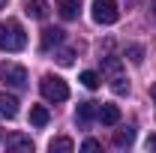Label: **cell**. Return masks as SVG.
Masks as SVG:
<instances>
[{
  "label": "cell",
  "instance_id": "cell-12",
  "mask_svg": "<svg viewBox=\"0 0 156 153\" xmlns=\"http://www.w3.org/2000/svg\"><path fill=\"white\" fill-rule=\"evenodd\" d=\"M132 141H135V129H129V126L114 132V144H117V147H129Z\"/></svg>",
  "mask_w": 156,
  "mask_h": 153
},
{
  "label": "cell",
  "instance_id": "cell-17",
  "mask_svg": "<svg viewBox=\"0 0 156 153\" xmlns=\"http://www.w3.org/2000/svg\"><path fill=\"white\" fill-rule=\"evenodd\" d=\"M81 150H87V153H96V150H99V141H93V138H87V141L81 144Z\"/></svg>",
  "mask_w": 156,
  "mask_h": 153
},
{
  "label": "cell",
  "instance_id": "cell-21",
  "mask_svg": "<svg viewBox=\"0 0 156 153\" xmlns=\"http://www.w3.org/2000/svg\"><path fill=\"white\" fill-rule=\"evenodd\" d=\"M6 3H9V0H0V9H6Z\"/></svg>",
  "mask_w": 156,
  "mask_h": 153
},
{
  "label": "cell",
  "instance_id": "cell-7",
  "mask_svg": "<svg viewBox=\"0 0 156 153\" xmlns=\"http://www.w3.org/2000/svg\"><path fill=\"white\" fill-rule=\"evenodd\" d=\"M96 117L105 123V126H114V123H120V108H117V105H111V102H105V105H99Z\"/></svg>",
  "mask_w": 156,
  "mask_h": 153
},
{
  "label": "cell",
  "instance_id": "cell-20",
  "mask_svg": "<svg viewBox=\"0 0 156 153\" xmlns=\"http://www.w3.org/2000/svg\"><path fill=\"white\" fill-rule=\"evenodd\" d=\"M150 96H153V102H156V84H153V87H150Z\"/></svg>",
  "mask_w": 156,
  "mask_h": 153
},
{
  "label": "cell",
  "instance_id": "cell-9",
  "mask_svg": "<svg viewBox=\"0 0 156 153\" xmlns=\"http://www.w3.org/2000/svg\"><path fill=\"white\" fill-rule=\"evenodd\" d=\"M78 9H81V0H57V12H60V18H66V21L78 18Z\"/></svg>",
  "mask_w": 156,
  "mask_h": 153
},
{
  "label": "cell",
  "instance_id": "cell-5",
  "mask_svg": "<svg viewBox=\"0 0 156 153\" xmlns=\"http://www.w3.org/2000/svg\"><path fill=\"white\" fill-rule=\"evenodd\" d=\"M60 42H63V30H60V27H45V30H42V39H39V48H42V51H51Z\"/></svg>",
  "mask_w": 156,
  "mask_h": 153
},
{
  "label": "cell",
  "instance_id": "cell-22",
  "mask_svg": "<svg viewBox=\"0 0 156 153\" xmlns=\"http://www.w3.org/2000/svg\"><path fill=\"white\" fill-rule=\"evenodd\" d=\"M153 9H156V0H153Z\"/></svg>",
  "mask_w": 156,
  "mask_h": 153
},
{
  "label": "cell",
  "instance_id": "cell-15",
  "mask_svg": "<svg viewBox=\"0 0 156 153\" xmlns=\"http://www.w3.org/2000/svg\"><path fill=\"white\" fill-rule=\"evenodd\" d=\"M81 84H84L87 90H96L102 81H99V75H96V72H90V69H87V72H81Z\"/></svg>",
  "mask_w": 156,
  "mask_h": 153
},
{
  "label": "cell",
  "instance_id": "cell-11",
  "mask_svg": "<svg viewBox=\"0 0 156 153\" xmlns=\"http://www.w3.org/2000/svg\"><path fill=\"white\" fill-rule=\"evenodd\" d=\"M24 12H27L30 18H45V15H48V3H45V0H30Z\"/></svg>",
  "mask_w": 156,
  "mask_h": 153
},
{
  "label": "cell",
  "instance_id": "cell-13",
  "mask_svg": "<svg viewBox=\"0 0 156 153\" xmlns=\"http://www.w3.org/2000/svg\"><path fill=\"white\" fill-rule=\"evenodd\" d=\"M48 150L51 153H69V150H75V144H72V138H51Z\"/></svg>",
  "mask_w": 156,
  "mask_h": 153
},
{
  "label": "cell",
  "instance_id": "cell-19",
  "mask_svg": "<svg viewBox=\"0 0 156 153\" xmlns=\"http://www.w3.org/2000/svg\"><path fill=\"white\" fill-rule=\"evenodd\" d=\"M147 147H156V135H153V138H147Z\"/></svg>",
  "mask_w": 156,
  "mask_h": 153
},
{
  "label": "cell",
  "instance_id": "cell-1",
  "mask_svg": "<svg viewBox=\"0 0 156 153\" xmlns=\"http://www.w3.org/2000/svg\"><path fill=\"white\" fill-rule=\"evenodd\" d=\"M27 45V33L18 18L0 21V51H21Z\"/></svg>",
  "mask_w": 156,
  "mask_h": 153
},
{
  "label": "cell",
  "instance_id": "cell-3",
  "mask_svg": "<svg viewBox=\"0 0 156 153\" xmlns=\"http://www.w3.org/2000/svg\"><path fill=\"white\" fill-rule=\"evenodd\" d=\"M90 15L96 24L102 27H108V24H114L120 18V9H117V0H93V6H90Z\"/></svg>",
  "mask_w": 156,
  "mask_h": 153
},
{
  "label": "cell",
  "instance_id": "cell-16",
  "mask_svg": "<svg viewBox=\"0 0 156 153\" xmlns=\"http://www.w3.org/2000/svg\"><path fill=\"white\" fill-rule=\"evenodd\" d=\"M126 54H129V60H132V63H135V66H141V60H144V51H141V48H138V45H132V48H129V51H126Z\"/></svg>",
  "mask_w": 156,
  "mask_h": 153
},
{
  "label": "cell",
  "instance_id": "cell-10",
  "mask_svg": "<svg viewBox=\"0 0 156 153\" xmlns=\"http://www.w3.org/2000/svg\"><path fill=\"white\" fill-rule=\"evenodd\" d=\"M96 111H99L96 102H81V105H78V111H75V120L84 126V123H90V120H93V114H96Z\"/></svg>",
  "mask_w": 156,
  "mask_h": 153
},
{
  "label": "cell",
  "instance_id": "cell-8",
  "mask_svg": "<svg viewBox=\"0 0 156 153\" xmlns=\"http://www.w3.org/2000/svg\"><path fill=\"white\" fill-rule=\"evenodd\" d=\"M15 114H18V99H15L12 93H0V117L12 120Z\"/></svg>",
  "mask_w": 156,
  "mask_h": 153
},
{
  "label": "cell",
  "instance_id": "cell-6",
  "mask_svg": "<svg viewBox=\"0 0 156 153\" xmlns=\"http://www.w3.org/2000/svg\"><path fill=\"white\" fill-rule=\"evenodd\" d=\"M6 150H24V153H33V141H30V135L12 132L9 138H6Z\"/></svg>",
  "mask_w": 156,
  "mask_h": 153
},
{
  "label": "cell",
  "instance_id": "cell-4",
  "mask_svg": "<svg viewBox=\"0 0 156 153\" xmlns=\"http://www.w3.org/2000/svg\"><path fill=\"white\" fill-rule=\"evenodd\" d=\"M0 81L9 84V87H24L27 84V69L18 66V63H0Z\"/></svg>",
  "mask_w": 156,
  "mask_h": 153
},
{
  "label": "cell",
  "instance_id": "cell-18",
  "mask_svg": "<svg viewBox=\"0 0 156 153\" xmlns=\"http://www.w3.org/2000/svg\"><path fill=\"white\" fill-rule=\"evenodd\" d=\"M72 57H75L72 51H60V54H57V60L63 63V66H69V63H72Z\"/></svg>",
  "mask_w": 156,
  "mask_h": 153
},
{
  "label": "cell",
  "instance_id": "cell-2",
  "mask_svg": "<svg viewBox=\"0 0 156 153\" xmlns=\"http://www.w3.org/2000/svg\"><path fill=\"white\" fill-rule=\"evenodd\" d=\"M39 90L42 96L48 99V102H63V99H69V87H66V81L57 75H45L39 81Z\"/></svg>",
  "mask_w": 156,
  "mask_h": 153
},
{
  "label": "cell",
  "instance_id": "cell-14",
  "mask_svg": "<svg viewBox=\"0 0 156 153\" xmlns=\"http://www.w3.org/2000/svg\"><path fill=\"white\" fill-rule=\"evenodd\" d=\"M30 123H33V126H45V123H48V108H45V105H33V108H30Z\"/></svg>",
  "mask_w": 156,
  "mask_h": 153
}]
</instances>
